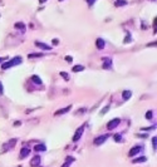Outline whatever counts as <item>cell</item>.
I'll use <instances>...</instances> for the list:
<instances>
[{"label":"cell","mask_w":157,"mask_h":167,"mask_svg":"<svg viewBox=\"0 0 157 167\" xmlns=\"http://www.w3.org/2000/svg\"><path fill=\"white\" fill-rule=\"evenodd\" d=\"M108 137H109L108 135H102V136H99V137H97V138L94 140V145H96V146H100L103 142L107 141V138H108Z\"/></svg>","instance_id":"3"},{"label":"cell","mask_w":157,"mask_h":167,"mask_svg":"<svg viewBox=\"0 0 157 167\" xmlns=\"http://www.w3.org/2000/svg\"><path fill=\"white\" fill-rule=\"evenodd\" d=\"M44 1H45V0H40V3H42V4H43V3H44Z\"/></svg>","instance_id":"36"},{"label":"cell","mask_w":157,"mask_h":167,"mask_svg":"<svg viewBox=\"0 0 157 167\" xmlns=\"http://www.w3.org/2000/svg\"><path fill=\"white\" fill-rule=\"evenodd\" d=\"M59 1H63V0H59Z\"/></svg>","instance_id":"37"},{"label":"cell","mask_w":157,"mask_h":167,"mask_svg":"<svg viewBox=\"0 0 157 167\" xmlns=\"http://www.w3.org/2000/svg\"><path fill=\"white\" fill-rule=\"evenodd\" d=\"M139 137H142V138H144V137H147V135H138Z\"/></svg>","instance_id":"35"},{"label":"cell","mask_w":157,"mask_h":167,"mask_svg":"<svg viewBox=\"0 0 157 167\" xmlns=\"http://www.w3.org/2000/svg\"><path fill=\"white\" fill-rule=\"evenodd\" d=\"M65 60H67V62H68V63H72V60H73V59H72V57H65Z\"/></svg>","instance_id":"29"},{"label":"cell","mask_w":157,"mask_h":167,"mask_svg":"<svg viewBox=\"0 0 157 167\" xmlns=\"http://www.w3.org/2000/svg\"><path fill=\"white\" fill-rule=\"evenodd\" d=\"M112 68V62L111 59H104V64H103V69H111Z\"/></svg>","instance_id":"16"},{"label":"cell","mask_w":157,"mask_h":167,"mask_svg":"<svg viewBox=\"0 0 157 167\" xmlns=\"http://www.w3.org/2000/svg\"><path fill=\"white\" fill-rule=\"evenodd\" d=\"M20 63H21V58H20V57H15V58H13L12 60H9V62L3 63L1 68H3V69H9V68H12V67L19 65Z\"/></svg>","instance_id":"1"},{"label":"cell","mask_w":157,"mask_h":167,"mask_svg":"<svg viewBox=\"0 0 157 167\" xmlns=\"http://www.w3.org/2000/svg\"><path fill=\"white\" fill-rule=\"evenodd\" d=\"M108 111H109V107H108V106H107V107H104V108L102 109V111H100V116H103V114H106L107 112H108Z\"/></svg>","instance_id":"25"},{"label":"cell","mask_w":157,"mask_h":167,"mask_svg":"<svg viewBox=\"0 0 157 167\" xmlns=\"http://www.w3.org/2000/svg\"><path fill=\"white\" fill-rule=\"evenodd\" d=\"M113 140L116 142H121L122 141V138H121V135H114L113 136Z\"/></svg>","instance_id":"24"},{"label":"cell","mask_w":157,"mask_h":167,"mask_svg":"<svg viewBox=\"0 0 157 167\" xmlns=\"http://www.w3.org/2000/svg\"><path fill=\"white\" fill-rule=\"evenodd\" d=\"M119 122H121V119H119V118H114V119H112V121H109V122L107 123V128H108V129L116 128V127L119 124Z\"/></svg>","instance_id":"2"},{"label":"cell","mask_w":157,"mask_h":167,"mask_svg":"<svg viewBox=\"0 0 157 167\" xmlns=\"http://www.w3.org/2000/svg\"><path fill=\"white\" fill-rule=\"evenodd\" d=\"M35 45L39 47L40 49H43V50H50L52 49V47H49V45L45 44V43H42V42H35Z\"/></svg>","instance_id":"8"},{"label":"cell","mask_w":157,"mask_h":167,"mask_svg":"<svg viewBox=\"0 0 157 167\" xmlns=\"http://www.w3.org/2000/svg\"><path fill=\"white\" fill-rule=\"evenodd\" d=\"M122 96H123V99H125V101H127V99H130V98H131V96H132L131 90H125Z\"/></svg>","instance_id":"18"},{"label":"cell","mask_w":157,"mask_h":167,"mask_svg":"<svg viewBox=\"0 0 157 167\" xmlns=\"http://www.w3.org/2000/svg\"><path fill=\"white\" fill-rule=\"evenodd\" d=\"M40 165V156H35V157H33L30 161V166L31 167H37Z\"/></svg>","instance_id":"6"},{"label":"cell","mask_w":157,"mask_h":167,"mask_svg":"<svg viewBox=\"0 0 157 167\" xmlns=\"http://www.w3.org/2000/svg\"><path fill=\"white\" fill-rule=\"evenodd\" d=\"M83 132H84V126H82V127H79V128L75 131V133H74V136H73V141L74 142H77L79 138L82 137V135H83Z\"/></svg>","instance_id":"4"},{"label":"cell","mask_w":157,"mask_h":167,"mask_svg":"<svg viewBox=\"0 0 157 167\" xmlns=\"http://www.w3.org/2000/svg\"><path fill=\"white\" fill-rule=\"evenodd\" d=\"M139 151H141V147H139V146H134V147H133L131 151H130L128 156H130V157H134V156H136V154H137Z\"/></svg>","instance_id":"9"},{"label":"cell","mask_w":157,"mask_h":167,"mask_svg":"<svg viewBox=\"0 0 157 167\" xmlns=\"http://www.w3.org/2000/svg\"><path fill=\"white\" fill-rule=\"evenodd\" d=\"M70 108H72V106H68V107H64V108L59 109V111H57L55 113H54V116H60V114H64V113H67V112H69L70 111Z\"/></svg>","instance_id":"7"},{"label":"cell","mask_w":157,"mask_h":167,"mask_svg":"<svg viewBox=\"0 0 157 167\" xmlns=\"http://www.w3.org/2000/svg\"><path fill=\"white\" fill-rule=\"evenodd\" d=\"M29 58H40V57H44L43 53H34V54H29L28 55Z\"/></svg>","instance_id":"19"},{"label":"cell","mask_w":157,"mask_h":167,"mask_svg":"<svg viewBox=\"0 0 157 167\" xmlns=\"http://www.w3.org/2000/svg\"><path fill=\"white\" fill-rule=\"evenodd\" d=\"M4 60H6V58H0V63H3Z\"/></svg>","instance_id":"34"},{"label":"cell","mask_w":157,"mask_h":167,"mask_svg":"<svg viewBox=\"0 0 157 167\" xmlns=\"http://www.w3.org/2000/svg\"><path fill=\"white\" fill-rule=\"evenodd\" d=\"M152 147H153V149H156V137L152 138Z\"/></svg>","instance_id":"27"},{"label":"cell","mask_w":157,"mask_h":167,"mask_svg":"<svg viewBox=\"0 0 157 167\" xmlns=\"http://www.w3.org/2000/svg\"><path fill=\"white\" fill-rule=\"evenodd\" d=\"M20 124H21V122H19V121H15V122H14V126H15V127H16V126H20Z\"/></svg>","instance_id":"32"},{"label":"cell","mask_w":157,"mask_h":167,"mask_svg":"<svg viewBox=\"0 0 157 167\" xmlns=\"http://www.w3.org/2000/svg\"><path fill=\"white\" fill-rule=\"evenodd\" d=\"M131 34L130 33H127V35H126V38H125V40H123V43L125 44H127V43H131Z\"/></svg>","instance_id":"22"},{"label":"cell","mask_w":157,"mask_h":167,"mask_svg":"<svg viewBox=\"0 0 157 167\" xmlns=\"http://www.w3.org/2000/svg\"><path fill=\"white\" fill-rule=\"evenodd\" d=\"M96 45H97L98 49H103L104 45H106V43H104V40H103L102 38H98L97 40H96Z\"/></svg>","instance_id":"11"},{"label":"cell","mask_w":157,"mask_h":167,"mask_svg":"<svg viewBox=\"0 0 157 167\" xmlns=\"http://www.w3.org/2000/svg\"><path fill=\"white\" fill-rule=\"evenodd\" d=\"M153 45H156V43H151V44H147V47H153Z\"/></svg>","instance_id":"33"},{"label":"cell","mask_w":157,"mask_h":167,"mask_svg":"<svg viewBox=\"0 0 157 167\" xmlns=\"http://www.w3.org/2000/svg\"><path fill=\"white\" fill-rule=\"evenodd\" d=\"M146 161H147V157L141 156V157H137V158H133L132 163H142V162H146Z\"/></svg>","instance_id":"13"},{"label":"cell","mask_w":157,"mask_h":167,"mask_svg":"<svg viewBox=\"0 0 157 167\" xmlns=\"http://www.w3.org/2000/svg\"><path fill=\"white\" fill-rule=\"evenodd\" d=\"M52 43H53V45H57L58 43H59V40H58V39H53V42H52Z\"/></svg>","instance_id":"30"},{"label":"cell","mask_w":157,"mask_h":167,"mask_svg":"<svg viewBox=\"0 0 157 167\" xmlns=\"http://www.w3.org/2000/svg\"><path fill=\"white\" fill-rule=\"evenodd\" d=\"M16 142H18V140H16V138H13V140H10L8 143H5V145H4V148H5V149L13 148V147H14V145H15Z\"/></svg>","instance_id":"10"},{"label":"cell","mask_w":157,"mask_h":167,"mask_svg":"<svg viewBox=\"0 0 157 167\" xmlns=\"http://www.w3.org/2000/svg\"><path fill=\"white\" fill-rule=\"evenodd\" d=\"M94 1H96V0H87V3H88V5H89V7H92V5H93Z\"/></svg>","instance_id":"28"},{"label":"cell","mask_w":157,"mask_h":167,"mask_svg":"<svg viewBox=\"0 0 157 167\" xmlns=\"http://www.w3.org/2000/svg\"><path fill=\"white\" fill-rule=\"evenodd\" d=\"M152 116H153L152 111H148V112L146 113V118H147V119H152Z\"/></svg>","instance_id":"26"},{"label":"cell","mask_w":157,"mask_h":167,"mask_svg":"<svg viewBox=\"0 0 157 167\" xmlns=\"http://www.w3.org/2000/svg\"><path fill=\"white\" fill-rule=\"evenodd\" d=\"M3 92H4V89H3V84H1V82H0V94H3Z\"/></svg>","instance_id":"31"},{"label":"cell","mask_w":157,"mask_h":167,"mask_svg":"<svg viewBox=\"0 0 157 167\" xmlns=\"http://www.w3.org/2000/svg\"><path fill=\"white\" fill-rule=\"evenodd\" d=\"M114 5H116V7H126V5H127V1H126V0H116Z\"/></svg>","instance_id":"17"},{"label":"cell","mask_w":157,"mask_h":167,"mask_svg":"<svg viewBox=\"0 0 157 167\" xmlns=\"http://www.w3.org/2000/svg\"><path fill=\"white\" fill-rule=\"evenodd\" d=\"M15 28H16V29H20V30H23V29H24L25 28V24L24 23H15Z\"/></svg>","instance_id":"21"},{"label":"cell","mask_w":157,"mask_h":167,"mask_svg":"<svg viewBox=\"0 0 157 167\" xmlns=\"http://www.w3.org/2000/svg\"><path fill=\"white\" fill-rule=\"evenodd\" d=\"M74 161H75L74 157H70V156H69V157H67V160H65V162H64V165H63L62 167H69V165H70L72 162H74Z\"/></svg>","instance_id":"14"},{"label":"cell","mask_w":157,"mask_h":167,"mask_svg":"<svg viewBox=\"0 0 157 167\" xmlns=\"http://www.w3.org/2000/svg\"><path fill=\"white\" fill-rule=\"evenodd\" d=\"M29 153H30V149L28 147H23L21 148V151H20V160H23V158H25L26 156H29Z\"/></svg>","instance_id":"5"},{"label":"cell","mask_w":157,"mask_h":167,"mask_svg":"<svg viewBox=\"0 0 157 167\" xmlns=\"http://www.w3.org/2000/svg\"><path fill=\"white\" fill-rule=\"evenodd\" d=\"M34 149H35V152H44V151H47V147H45V145H43V143H39V145H37L34 147Z\"/></svg>","instance_id":"12"},{"label":"cell","mask_w":157,"mask_h":167,"mask_svg":"<svg viewBox=\"0 0 157 167\" xmlns=\"http://www.w3.org/2000/svg\"><path fill=\"white\" fill-rule=\"evenodd\" d=\"M82 71H84L83 65H75V67H73V72H82Z\"/></svg>","instance_id":"20"},{"label":"cell","mask_w":157,"mask_h":167,"mask_svg":"<svg viewBox=\"0 0 157 167\" xmlns=\"http://www.w3.org/2000/svg\"><path fill=\"white\" fill-rule=\"evenodd\" d=\"M31 80L34 82V83H37V84H39V85H42L43 84V82H42V79L38 77L37 74H34V76H31Z\"/></svg>","instance_id":"15"},{"label":"cell","mask_w":157,"mask_h":167,"mask_svg":"<svg viewBox=\"0 0 157 167\" xmlns=\"http://www.w3.org/2000/svg\"><path fill=\"white\" fill-rule=\"evenodd\" d=\"M59 74H60V76H62V77L64 78L65 80H68V79H69V74H68V73H65V72H60Z\"/></svg>","instance_id":"23"}]
</instances>
